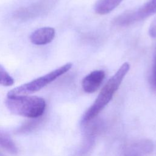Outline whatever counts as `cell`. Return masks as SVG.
<instances>
[{"label":"cell","mask_w":156,"mask_h":156,"mask_svg":"<svg viewBox=\"0 0 156 156\" xmlns=\"http://www.w3.org/2000/svg\"><path fill=\"white\" fill-rule=\"evenodd\" d=\"M5 104L12 113L30 118L40 117L46 108L44 99L35 96H7Z\"/></svg>","instance_id":"obj_2"},{"label":"cell","mask_w":156,"mask_h":156,"mask_svg":"<svg viewBox=\"0 0 156 156\" xmlns=\"http://www.w3.org/2000/svg\"><path fill=\"white\" fill-rule=\"evenodd\" d=\"M122 0H99L95 6V12L99 15H105L113 10Z\"/></svg>","instance_id":"obj_7"},{"label":"cell","mask_w":156,"mask_h":156,"mask_svg":"<svg viewBox=\"0 0 156 156\" xmlns=\"http://www.w3.org/2000/svg\"><path fill=\"white\" fill-rule=\"evenodd\" d=\"M152 82L154 87L156 88V47L155 49L154 53V65L152 68Z\"/></svg>","instance_id":"obj_10"},{"label":"cell","mask_w":156,"mask_h":156,"mask_svg":"<svg viewBox=\"0 0 156 156\" xmlns=\"http://www.w3.org/2000/svg\"><path fill=\"white\" fill-rule=\"evenodd\" d=\"M149 35L152 38L156 37V16L151 23L149 29Z\"/></svg>","instance_id":"obj_11"},{"label":"cell","mask_w":156,"mask_h":156,"mask_svg":"<svg viewBox=\"0 0 156 156\" xmlns=\"http://www.w3.org/2000/svg\"><path fill=\"white\" fill-rule=\"evenodd\" d=\"M105 72L103 70H94L87 74L82 81L83 90L88 93L96 91L105 78Z\"/></svg>","instance_id":"obj_5"},{"label":"cell","mask_w":156,"mask_h":156,"mask_svg":"<svg viewBox=\"0 0 156 156\" xmlns=\"http://www.w3.org/2000/svg\"><path fill=\"white\" fill-rule=\"evenodd\" d=\"M55 35V29L51 27H43L34 31L30 35V42L35 45H45L51 43Z\"/></svg>","instance_id":"obj_6"},{"label":"cell","mask_w":156,"mask_h":156,"mask_svg":"<svg viewBox=\"0 0 156 156\" xmlns=\"http://www.w3.org/2000/svg\"><path fill=\"white\" fill-rule=\"evenodd\" d=\"M156 12V0H149L135 10L124 12L117 17L115 23L119 26H127L141 21Z\"/></svg>","instance_id":"obj_4"},{"label":"cell","mask_w":156,"mask_h":156,"mask_svg":"<svg viewBox=\"0 0 156 156\" xmlns=\"http://www.w3.org/2000/svg\"><path fill=\"white\" fill-rule=\"evenodd\" d=\"M71 67L72 63H66L44 76L14 88L8 92L7 96H26L38 91L57 78L66 73Z\"/></svg>","instance_id":"obj_3"},{"label":"cell","mask_w":156,"mask_h":156,"mask_svg":"<svg viewBox=\"0 0 156 156\" xmlns=\"http://www.w3.org/2000/svg\"><path fill=\"white\" fill-rule=\"evenodd\" d=\"M15 80L5 69L0 65V85L9 87L13 85Z\"/></svg>","instance_id":"obj_9"},{"label":"cell","mask_w":156,"mask_h":156,"mask_svg":"<svg viewBox=\"0 0 156 156\" xmlns=\"http://www.w3.org/2000/svg\"><path fill=\"white\" fill-rule=\"evenodd\" d=\"M0 147L13 155H16L18 152V147L13 141L2 132H0Z\"/></svg>","instance_id":"obj_8"},{"label":"cell","mask_w":156,"mask_h":156,"mask_svg":"<svg viewBox=\"0 0 156 156\" xmlns=\"http://www.w3.org/2000/svg\"><path fill=\"white\" fill-rule=\"evenodd\" d=\"M129 69L130 65L127 62L124 63L116 73L107 82L94 103L83 115L82 118L83 122H87L93 119L108 104L118 89Z\"/></svg>","instance_id":"obj_1"}]
</instances>
